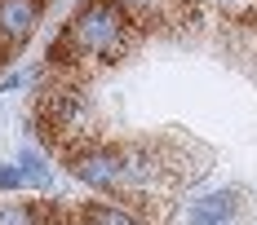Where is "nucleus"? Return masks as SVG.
I'll list each match as a JSON object with an SVG mask.
<instances>
[{
	"label": "nucleus",
	"instance_id": "obj_1",
	"mask_svg": "<svg viewBox=\"0 0 257 225\" xmlns=\"http://www.w3.org/2000/svg\"><path fill=\"white\" fill-rule=\"evenodd\" d=\"M124 49H128V18L111 0H84L71 18V26H67V36H58L49 44V62L53 66H71L80 58L115 62Z\"/></svg>",
	"mask_w": 257,
	"mask_h": 225
},
{
	"label": "nucleus",
	"instance_id": "obj_2",
	"mask_svg": "<svg viewBox=\"0 0 257 225\" xmlns=\"http://www.w3.org/2000/svg\"><path fill=\"white\" fill-rule=\"evenodd\" d=\"M36 124L45 132V142L58 150H67V154H76V150L93 146L89 142V128H93V110H89V102L80 93L76 84H53L40 93V106H36Z\"/></svg>",
	"mask_w": 257,
	"mask_h": 225
},
{
	"label": "nucleus",
	"instance_id": "obj_3",
	"mask_svg": "<svg viewBox=\"0 0 257 225\" xmlns=\"http://www.w3.org/2000/svg\"><path fill=\"white\" fill-rule=\"evenodd\" d=\"M71 159V172L84 181V186H93V190H106V194H115V190H128V172H124V154L111 146H84L76 154H67Z\"/></svg>",
	"mask_w": 257,
	"mask_h": 225
},
{
	"label": "nucleus",
	"instance_id": "obj_4",
	"mask_svg": "<svg viewBox=\"0 0 257 225\" xmlns=\"http://www.w3.org/2000/svg\"><path fill=\"white\" fill-rule=\"evenodd\" d=\"M40 4H45V0H0V44H5V49L23 44L27 36L36 31Z\"/></svg>",
	"mask_w": 257,
	"mask_h": 225
},
{
	"label": "nucleus",
	"instance_id": "obj_5",
	"mask_svg": "<svg viewBox=\"0 0 257 225\" xmlns=\"http://www.w3.org/2000/svg\"><path fill=\"white\" fill-rule=\"evenodd\" d=\"M239 212V194L235 190H217V194H204L191 212V225H231V216Z\"/></svg>",
	"mask_w": 257,
	"mask_h": 225
},
{
	"label": "nucleus",
	"instance_id": "obj_6",
	"mask_svg": "<svg viewBox=\"0 0 257 225\" xmlns=\"http://www.w3.org/2000/svg\"><path fill=\"white\" fill-rule=\"evenodd\" d=\"M124 18H133V22L142 26H155V22H169L173 18V9H169V0H111Z\"/></svg>",
	"mask_w": 257,
	"mask_h": 225
},
{
	"label": "nucleus",
	"instance_id": "obj_7",
	"mask_svg": "<svg viewBox=\"0 0 257 225\" xmlns=\"http://www.w3.org/2000/svg\"><path fill=\"white\" fill-rule=\"evenodd\" d=\"M76 221L80 225H147V221H138L133 212H120V208H111V203H84L76 212Z\"/></svg>",
	"mask_w": 257,
	"mask_h": 225
},
{
	"label": "nucleus",
	"instance_id": "obj_8",
	"mask_svg": "<svg viewBox=\"0 0 257 225\" xmlns=\"http://www.w3.org/2000/svg\"><path fill=\"white\" fill-rule=\"evenodd\" d=\"M0 225H40L36 203H9V208H0Z\"/></svg>",
	"mask_w": 257,
	"mask_h": 225
},
{
	"label": "nucleus",
	"instance_id": "obj_9",
	"mask_svg": "<svg viewBox=\"0 0 257 225\" xmlns=\"http://www.w3.org/2000/svg\"><path fill=\"white\" fill-rule=\"evenodd\" d=\"M23 186V172L18 168H0V190H18Z\"/></svg>",
	"mask_w": 257,
	"mask_h": 225
}]
</instances>
